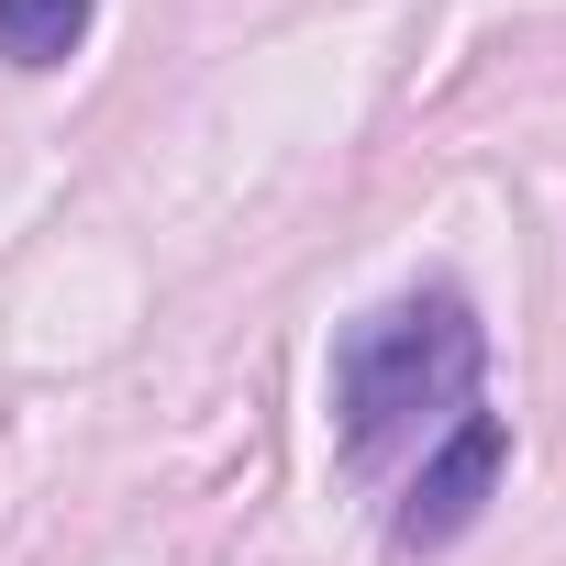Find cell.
<instances>
[{
	"label": "cell",
	"mask_w": 566,
	"mask_h": 566,
	"mask_svg": "<svg viewBox=\"0 0 566 566\" xmlns=\"http://www.w3.org/2000/svg\"><path fill=\"white\" fill-rule=\"evenodd\" d=\"M489 378V323L455 277H422V290L378 301L367 323H345L334 345V433L356 467H389L400 444H422L433 422H467Z\"/></svg>",
	"instance_id": "6da1fadb"
},
{
	"label": "cell",
	"mask_w": 566,
	"mask_h": 566,
	"mask_svg": "<svg viewBox=\"0 0 566 566\" xmlns=\"http://www.w3.org/2000/svg\"><path fill=\"white\" fill-rule=\"evenodd\" d=\"M500 467H511L500 411L444 422V444H422V478H411L400 511H389V544H400V555H444V544H467L478 511H489V489H500Z\"/></svg>",
	"instance_id": "7a4b0ae2"
},
{
	"label": "cell",
	"mask_w": 566,
	"mask_h": 566,
	"mask_svg": "<svg viewBox=\"0 0 566 566\" xmlns=\"http://www.w3.org/2000/svg\"><path fill=\"white\" fill-rule=\"evenodd\" d=\"M90 34V0H0V67H67Z\"/></svg>",
	"instance_id": "3957f363"
}]
</instances>
